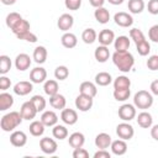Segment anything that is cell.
I'll return each instance as SVG.
<instances>
[{"instance_id":"6da1fadb","label":"cell","mask_w":158,"mask_h":158,"mask_svg":"<svg viewBox=\"0 0 158 158\" xmlns=\"http://www.w3.org/2000/svg\"><path fill=\"white\" fill-rule=\"evenodd\" d=\"M112 62L118 70L128 73L135 64V58L128 51H115L112 54Z\"/></svg>"},{"instance_id":"7a4b0ae2","label":"cell","mask_w":158,"mask_h":158,"mask_svg":"<svg viewBox=\"0 0 158 158\" xmlns=\"http://www.w3.org/2000/svg\"><path fill=\"white\" fill-rule=\"evenodd\" d=\"M22 120H23V117H22L21 112L11 111V112H9L1 117L0 127L4 132H10V131H14L17 126H20Z\"/></svg>"},{"instance_id":"3957f363","label":"cell","mask_w":158,"mask_h":158,"mask_svg":"<svg viewBox=\"0 0 158 158\" xmlns=\"http://www.w3.org/2000/svg\"><path fill=\"white\" fill-rule=\"evenodd\" d=\"M133 104L136 107L146 110L153 105V96L147 90H138L133 96Z\"/></svg>"},{"instance_id":"277c9868","label":"cell","mask_w":158,"mask_h":158,"mask_svg":"<svg viewBox=\"0 0 158 158\" xmlns=\"http://www.w3.org/2000/svg\"><path fill=\"white\" fill-rule=\"evenodd\" d=\"M116 135L121 139L130 141L135 135V130H133L132 125H130L127 122H121L116 126Z\"/></svg>"},{"instance_id":"5b68a950","label":"cell","mask_w":158,"mask_h":158,"mask_svg":"<svg viewBox=\"0 0 158 158\" xmlns=\"http://www.w3.org/2000/svg\"><path fill=\"white\" fill-rule=\"evenodd\" d=\"M117 114L122 121H131L136 117V107L131 104H123L118 107Z\"/></svg>"},{"instance_id":"8992f818","label":"cell","mask_w":158,"mask_h":158,"mask_svg":"<svg viewBox=\"0 0 158 158\" xmlns=\"http://www.w3.org/2000/svg\"><path fill=\"white\" fill-rule=\"evenodd\" d=\"M93 98L91 96H88V95H84V94H79L75 99V106L79 111H83V112H86L89 111L91 107H93Z\"/></svg>"},{"instance_id":"52a82bcc","label":"cell","mask_w":158,"mask_h":158,"mask_svg":"<svg viewBox=\"0 0 158 158\" xmlns=\"http://www.w3.org/2000/svg\"><path fill=\"white\" fill-rule=\"evenodd\" d=\"M20 112H21V115H22V117H23V120H33L35 118V116L37 115V109H36V106L33 105V102L30 100V101H26V102H23L22 104V106H21V109H20Z\"/></svg>"},{"instance_id":"ba28073f","label":"cell","mask_w":158,"mask_h":158,"mask_svg":"<svg viewBox=\"0 0 158 158\" xmlns=\"http://www.w3.org/2000/svg\"><path fill=\"white\" fill-rule=\"evenodd\" d=\"M40 148L43 153L46 154H53L56 153L58 146H57V142L53 139V138H49V137H43L41 138L40 141Z\"/></svg>"},{"instance_id":"9c48e42d","label":"cell","mask_w":158,"mask_h":158,"mask_svg":"<svg viewBox=\"0 0 158 158\" xmlns=\"http://www.w3.org/2000/svg\"><path fill=\"white\" fill-rule=\"evenodd\" d=\"M114 21L117 26L120 27H130L132 26L133 23V19L130 14L125 12V11H120V12H116L115 16H114Z\"/></svg>"},{"instance_id":"30bf717a","label":"cell","mask_w":158,"mask_h":158,"mask_svg":"<svg viewBox=\"0 0 158 158\" xmlns=\"http://www.w3.org/2000/svg\"><path fill=\"white\" fill-rule=\"evenodd\" d=\"M47 79V70L42 67H36L30 72V80L35 84H40L46 81Z\"/></svg>"},{"instance_id":"8fae6325","label":"cell","mask_w":158,"mask_h":158,"mask_svg":"<svg viewBox=\"0 0 158 158\" xmlns=\"http://www.w3.org/2000/svg\"><path fill=\"white\" fill-rule=\"evenodd\" d=\"M73 23H74V19L69 14H62L58 17V21H57L58 28L60 31H64V32H67L68 30H70L73 27Z\"/></svg>"},{"instance_id":"7c38bea8","label":"cell","mask_w":158,"mask_h":158,"mask_svg":"<svg viewBox=\"0 0 158 158\" xmlns=\"http://www.w3.org/2000/svg\"><path fill=\"white\" fill-rule=\"evenodd\" d=\"M32 90H33L32 81L22 80V81L16 83L15 86H14V93H15L16 95H20V96H25V95L30 94Z\"/></svg>"},{"instance_id":"4fadbf2b","label":"cell","mask_w":158,"mask_h":158,"mask_svg":"<svg viewBox=\"0 0 158 158\" xmlns=\"http://www.w3.org/2000/svg\"><path fill=\"white\" fill-rule=\"evenodd\" d=\"M30 65H31V58H30L28 54L20 53V54L16 56V58H15V67H16L17 70L23 72V70L28 69Z\"/></svg>"},{"instance_id":"5bb4252c","label":"cell","mask_w":158,"mask_h":158,"mask_svg":"<svg viewBox=\"0 0 158 158\" xmlns=\"http://www.w3.org/2000/svg\"><path fill=\"white\" fill-rule=\"evenodd\" d=\"M60 120H62L65 125L72 126V125L77 123V121H78V114H77V111L73 110V109H65V107H64V109L62 110V114H60Z\"/></svg>"},{"instance_id":"9a60e30c","label":"cell","mask_w":158,"mask_h":158,"mask_svg":"<svg viewBox=\"0 0 158 158\" xmlns=\"http://www.w3.org/2000/svg\"><path fill=\"white\" fill-rule=\"evenodd\" d=\"M10 143L14 147H23L27 143V136L23 131H14L10 135Z\"/></svg>"},{"instance_id":"2e32d148","label":"cell","mask_w":158,"mask_h":158,"mask_svg":"<svg viewBox=\"0 0 158 158\" xmlns=\"http://www.w3.org/2000/svg\"><path fill=\"white\" fill-rule=\"evenodd\" d=\"M99 43L102 44V46H110L111 43H114L115 41V33L114 31L109 30V28H104L99 32Z\"/></svg>"},{"instance_id":"e0dca14e","label":"cell","mask_w":158,"mask_h":158,"mask_svg":"<svg viewBox=\"0 0 158 158\" xmlns=\"http://www.w3.org/2000/svg\"><path fill=\"white\" fill-rule=\"evenodd\" d=\"M111 136L109 133H105V132H101L99 135H96L95 137V146L99 148V149H106L111 146Z\"/></svg>"},{"instance_id":"ac0fdd59","label":"cell","mask_w":158,"mask_h":158,"mask_svg":"<svg viewBox=\"0 0 158 158\" xmlns=\"http://www.w3.org/2000/svg\"><path fill=\"white\" fill-rule=\"evenodd\" d=\"M68 143H69V146L72 148H80L85 143V136L81 132H74V133H72L69 136Z\"/></svg>"},{"instance_id":"d6986e66","label":"cell","mask_w":158,"mask_h":158,"mask_svg":"<svg viewBox=\"0 0 158 158\" xmlns=\"http://www.w3.org/2000/svg\"><path fill=\"white\" fill-rule=\"evenodd\" d=\"M111 152L115 154V156H123L126 152H127V144L125 142V139H116V141H112L111 142Z\"/></svg>"},{"instance_id":"ffe728a7","label":"cell","mask_w":158,"mask_h":158,"mask_svg":"<svg viewBox=\"0 0 158 158\" xmlns=\"http://www.w3.org/2000/svg\"><path fill=\"white\" fill-rule=\"evenodd\" d=\"M79 93L94 98L98 94V89H96V85L94 83H91V81H83L80 84V86H79Z\"/></svg>"},{"instance_id":"44dd1931","label":"cell","mask_w":158,"mask_h":158,"mask_svg":"<svg viewBox=\"0 0 158 158\" xmlns=\"http://www.w3.org/2000/svg\"><path fill=\"white\" fill-rule=\"evenodd\" d=\"M41 121L43 122L44 126H47V127H52V126L57 125V122H58V116H57V114H56L54 111L48 110V111H44V112L42 114V116H41Z\"/></svg>"},{"instance_id":"7402d4cb","label":"cell","mask_w":158,"mask_h":158,"mask_svg":"<svg viewBox=\"0 0 158 158\" xmlns=\"http://www.w3.org/2000/svg\"><path fill=\"white\" fill-rule=\"evenodd\" d=\"M94 17H95V20H96L99 23L105 25V23H107L109 20H110V12H109V10L105 9L104 6L96 7V10L94 11Z\"/></svg>"},{"instance_id":"603a6c76","label":"cell","mask_w":158,"mask_h":158,"mask_svg":"<svg viewBox=\"0 0 158 158\" xmlns=\"http://www.w3.org/2000/svg\"><path fill=\"white\" fill-rule=\"evenodd\" d=\"M94 57L99 63H105L110 57V51H109L107 46H102L101 44V46L96 47L95 52H94Z\"/></svg>"},{"instance_id":"cb8c5ba5","label":"cell","mask_w":158,"mask_h":158,"mask_svg":"<svg viewBox=\"0 0 158 158\" xmlns=\"http://www.w3.org/2000/svg\"><path fill=\"white\" fill-rule=\"evenodd\" d=\"M49 104L53 109H57V110H63L65 107V104H67V100L64 98V95L62 94H56V95H52L49 96Z\"/></svg>"},{"instance_id":"d4e9b609","label":"cell","mask_w":158,"mask_h":158,"mask_svg":"<svg viewBox=\"0 0 158 158\" xmlns=\"http://www.w3.org/2000/svg\"><path fill=\"white\" fill-rule=\"evenodd\" d=\"M137 123L138 126H141L142 128H149L153 123V118H152V115L147 111H142L138 114L137 116Z\"/></svg>"},{"instance_id":"484cf974","label":"cell","mask_w":158,"mask_h":158,"mask_svg":"<svg viewBox=\"0 0 158 158\" xmlns=\"http://www.w3.org/2000/svg\"><path fill=\"white\" fill-rule=\"evenodd\" d=\"M60 42L63 44V47L65 48H74L78 43V40H77V36L72 32H65L62 37H60Z\"/></svg>"},{"instance_id":"4316f807","label":"cell","mask_w":158,"mask_h":158,"mask_svg":"<svg viewBox=\"0 0 158 158\" xmlns=\"http://www.w3.org/2000/svg\"><path fill=\"white\" fill-rule=\"evenodd\" d=\"M33 60L37 64H43L47 60V49L43 46H37L33 51Z\"/></svg>"},{"instance_id":"83f0119b","label":"cell","mask_w":158,"mask_h":158,"mask_svg":"<svg viewBox=\"0 0 158 158\" xmlns=\"http://www.w3.org/2000/svg\"><path fill=\"white\" fill-rule=\"evenodd\" d=\"M11 31L14 32V35L17 37V36H20V35H23V33H26V32H28L30 31V22L27 21V20H21L19 23H16L12 28H11Z\"/></svg>"},{"instance_id":"f1b7e54d","label":"cell","mask_w":158,"mask_h":158,"mask_svg":"<svg viewBox=\"0 0 158 158\" xmlns=\"http://www.w3.org/2000/svg\"><path fill=\"white\" fill-rule=\"evenodd\" d=\"M95 83L99 86H107L109 84L112 83V78L110 75V73L107 72H100L95 75Z\"/></svg>"},{"instance_id":"f546056e","label":"cell","mask_w":158,"mask_h":158,"mask_svg":"<svg viewBox=\"0 0 158 158\" xmlns=\"http://www.w3.org/2000/svg\"><path fill=\"white\" fill-rule=\"evenodd\" d=\"M43 90H44V93H46L48 96H52V95L58 94L59 86H58L57 80H53V79L46 80V81H44V85H43Z\"/></svg>"},{"instance_id":"4dcf8cb0","label":"cell","mask_w":158,"mask_h":158,"mask_svg":"<svg viewBox=\"0 0 158 158\" xmlns=\"http://www.w3.org/2000/svg\"><path fill=\"white\" fill-rule=\"evenodd\" d=\"M14 105V98L9 93H1L0 94V111H5L10 109Z\"/></svg>"},{"instance_id":"1f68e13d","label":"cell","mask_w":158,"mask_h":158,"mask_svg":"<svg viewBox=\"0 0 158 158\" xmlns=\"http://www.w3.org/2000/svg\"><path fill=\"white\" fill-rule=\"evenodd\" d=\"M44 125H43V122L40 120V121H32L31 123H30V133L32 135V136H35V137H40V136H42L43 135V132H44Z\"/></svg>"},{"instance_id":"d6a6232c","label":"cell","mask_w":158,"mask_h":158,"mask_svg":"<svg viewBox=\"0 0 158 158\" xmlns=\"http://www.w3.org/2000/svg\"><path fill=\"white\" fill-rule=\"evenodd\" d=\"M114 47L116 51H127L130 48V40L127 36H118L114 41Z\"/></svg>"},{"instance_id":"836d02e7","label":"cell","mask_w":158,"mask_h":158,"mask_svg":"<svg viewBox=\"0 0 158 158\" xmlns=\"http://www.w3.org/2000/svg\"><path fill=\"white\" fill-rule=\"evenodd\" d=\"M144 1L143 0H128L127 7L131 14H141L144 10Z\"/></svg>"},{"instance_id":"e575fe53","label":"cell","mask_w":158,"mask_h":158,"mask_svg":"<svg viewBox=\"0 0 158 158\" xmlns=\"http://www.w3.org/2000/svg\"><path fill=\"white\" fill-rule=\"evenodd\" d=\"M98 38V33L94 28H85L81 33V40L84 41V43L86 44H91L96 41Z\"/></svg>"},{"instance_id":"d590c367","label":"cell","mask_w":158,"mask_h":158,"mask_svg":"<svg viewBox=\"0 0 158 158\" xmlns=\"http://www.w3.org/2000/svg\"><path fill=\"white\" fill-rule=\"evenodd\" d=\"M131 80L126 75H120L114 80V89H130Z\"/></svg>"},{"instance_id":"8d00e7d4","label":"cell","mask_w":158,"mask_h":158,"mask_svg":"<svg viewBox=\"0 0 158 158\" xmlns=\"http://www.w3.org/2000/svg\"><path fill=\"white\" fill-rule=\"evenodd\" d=\"M52 135L57 139H64L68 137V130L63 125H54L52 128Z\"/></svg>"},{"instance_id":"74e56055","label":"cell","mask_w":158,"mask_h":158,"mask_svg":"<svg viewBox=\"0 0 158 158\" xmlns=\"http://www.w3.org/2000/svg\"><path fill=\"white\" fill-rule=\"evenodd\" d=\"M11 64L12 63H11L10 57H7L5 54L0 56V74L1 75H5L6 73H9L10 69H11Z\"/></svg>"},{"instance_id":"f35d334b","label":"cell","mask_w":158,"mask_h":158,"mask_svg":"<svg viewBox=\"0 0 158 158\" xmlns=\"http://www.w3.org/2000/svg\"><path fill=\"white\" fill-rule=\"evenodd\" d=\"M136 49H137L139 56L144 57V56H148V53L151 52V44L147 40H143V41L136 43Z\"/></svg>"},{"instance_id":"ab89813d","label":"cell","mask_w":158,"mask_h":158,"mask_svg":"<svg viewBox=\"0 0 158 158\" xmlns=\"http://www.w3.org/2000/svg\"><path fill=\"white\" fill-rule=\"evenodd\" d=\"M22 20V16L19 14V12H10L7 16H6V26L11 30L16 23H19L20 21Z\"/></svg>"},{"instance_id":"60d3db41","label":"cell","mask_w":158,"mask_h":158,"mask_svg":"<svg viewBox=\"0 0 158 158\" xmlns=\"http://www.w3.org/2000/svg\"><path fill=\"white\" fill-rule=\"evenodd\" d=\"M131 95L130 89H114V98L117 101H126Z\"/></svg>"},{"instance_id":"b9f144b4","label":"cell","mask_w":158,"mask_h":158,"mask_svg":"<svg viewBox=\"0 0 158 158\" xmlns=\"http://www.w3.org/2000/svg\"><path fill=\"white\" fill-rule=\"evenodd\" d=\"M69 75V69L65 65H58L54 69V77L58 80H65Z\"/></svg>"},{"instance_id":"7bdbcfd3","label":"cell","mask_w":158,"mask_h":158,"mask_svg":"<svg viewBox=\"0 0 158 158\" xmlns=\"http://www.w3.org/2000/svg\"><path fill=\"white\" fill-rule=\"evenodd\" d=\"M30 100L33 102V105L36 106V109H37L38 112L40 111H43L46 109V99L42 95H33Z\"/></svg>"},{"instance_id":"ee69618b","label":"cell","mask_w":158,"mask_h":158,"mask_svg":"<svg viewBox=\"0 0 158 158\" xmlns=\"http://www.w3.org/2000/svg\"><path fill=\"white\" fill-rule=\"evenodd\" d=\"M130 38H131L135 43H138V42L146 40L143 32H142L139 28H131V30H130Z\"/></svg>"},{"instance_id":"f6af8a7d","label":"cell","mask_w":158,"mask_h":158,"mask_svg":"<svg viewBox=\"0 0 158 158\" xmlns=\"http://www.w3.org/2000/svg\"><path fill=\"white\" fill-rule=\"evenodd\" d=\"M147 67L149 70H158V54H153L147 59Z\"/></svg>"},{"instance_id":"bcb514c9","label":"cell","mask_w":158,"mask_h":158,"mask_svg":"<svg viewBox=\"0 0 158 158\" xmlns=\"http://www.w3.org/2000/svg\"><path fill=\"white\" fill-rule=\"evenodd\" d=\"M64 5L68 10H79V7L81 6V0H64Z\"/></svg>"},{"instance_id":"7dc6e473","label":"cell","mask_w":158,"mask_h":158,"mask_svg":"<svg viewBox=\"0 0 158 158\" xmlns=\"http://www.w3.org/2000/svg\"><path fill=\"white\" fill-rule=\"evenodd\" d=\"M17 38H19V40H23V41H27V42H31V43H35V42H37V36H36L35 33H32L31 31H28V32H26V33H23V35H20V36H17Z\"/></svg>"},{"instance_id":"c3c4849f","label":"cell","mask_w":158,"mask_h":158,"mask_svg":"<svg viewBox=\"0 0 158 158\" xmlns=\"http://www.w3.org/2000/svg\"><path fill=\"white\" fill-rule=\"evenodd\" d=\"M89 157V152L80 147V148H74L73 151V158H88Z\"/></svg>"},{"instance_id":"681fc988","label":"cell","mask_w":158,"mask_h":158,"mask_svg":"<svg viewBox=\"0 0 158 158\" xmlns=\"http://www.w3.org/2000/svg\"><path fill=\"white\" fill-rule=\"evenodd\" d=\"M148 37H149V40H151L152 42L158 43V23H157V25H153V26L149 28V31H148Z\"/></svg>"},{"instance_id":"f907efd6","label":"cell","mask_w":158,"mask_h":158,"mask_svg":"<svg viewBox=\"0 0 158 158\" xmlns=\"http://www.w3.org/2000/svg\"><path fill=\"white\" fill-rule=\"evenodd\" d=\"M148 12L152 15H158V0H149L147 5Z\"/></svg>"},{"instance_id":"816d5d0a","label":"cell","mask_w":158,"mask_h":158,"mask_svg":"<svg viewBox=\"0 0 158 158\" xmlns=\"http://www.w3.org/2000/svg\"><path fill=\"white\" fill-rule=\"evenodd\" d=\"M10 86H11V80H10L7 77L1 75V77H0V90L5 91V90H7Z\"/></svg>"},{"instance_id":"f5cc1de1","label":"cell","mask_w":158,"mask_h":158,"mask_svg":"<svg viewBox=\"0 0 158 158\" xmlns=\"http://www.w3.org/2000/svg\"><path fill=\"white\" fill-rule=\"evenodd\" d=\"M111 154L106 149H99L98 152L94 153V158H110Z\"/></svg>"},{"instance_id":"db71d44e","label":"cell","mask_w":158,"mask_h":158,"mask_svg":"<svg viewBox=\"0 0 158 158\" xmlns=\"http://www.w3.org/2000/svg\"><path fill=\"white\" fill-rule=\"evenodd\" d=\"M149 89H151V93H152V94H154V95L158 96V79H156V80H153V81L151 83Z\"/></svg>"},{"instance_id":"11a10c76","label":"cell","mask_w":158,"mask_h":158,"mask_svg":"<svg viewBox=\"0 0 158 158\" xmlns=\"http://www.w3.org/2000/svg\"><path fill=\"white\" fill-rule=\"evenodd\" d=\"M89 2H90L91 6H94V7L96 9V7H101V6H104L105 0H89Z\"/></svg>"},{"instance_id":"9f6ffc18","label":"cell","mask_w":158,"mask_h":158,"mask_svg":"<svg viewBox=\"0 0 158 158\" xmlns=\"http://www.w3.org/2000/svg\"><path fill=\"white\" fill-rule=\"evenodd\" d=\"M151 136L153 139L158 141V125H154L152 128H151Z\"/></svg>"},{"instance_id":"6f0895ef","label":"cell","mask_w":158,"mask_h":158,"mask_svg":"<svg viewBox=\"0 0 158 158\" xmlns=\"http://www.w3.org/2000/svg\"><path fill=\"white\" fill-rule=\"evenodd\" d=\"M111 5H121L123 2V0H107Z\"/></svg>"},{"instance_id":"680465c9","label":"cell","mask_w":158,"mask_h":158,"mask_svg":"<svg viewBox=\"0 0 158 158\" xmlns=\"http://www.w3.org/2000/svg\"><path fill=\"white\" fill-rule=\"evenodd\" d=\"M4 5H14L16 2V0H0Z\"/></svg>"}]
</instances>
